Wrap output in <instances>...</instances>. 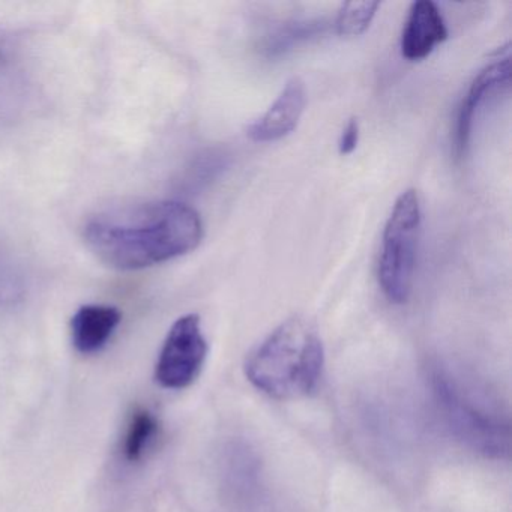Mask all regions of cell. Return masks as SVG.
I'll return each mask as SVG.
<instances>
[{
    "instance_id": "obj_7",
    "label": "cell",
    "mask_w": 512,
    "mask_h": 512,
    "mask_svg": "<svg viewBox=\"0 0 512 512\" xmlns=\"http://www.w3.org/2000/svg\"><path fill=\"white\" fill-rule=\"evenodd\" d=\"M448 38L445 20L439 8L431 0H419L410 7L403 35L401 55L407 61H422L431 55L434 47Z\"/></svg>"
},
{
    "instance_id": "obj_1",
    "label": "cell",
    "mask_w": 512,
    "mask_h": 512,
    "mask_svg": "<svg viewBox=\"0 0 512 512\" xmlns=\"http://www.w3.org/2000/svg\"><path fill=\"white\" fill-rule=\"evenodd\" d=\"M83 239L104 265L140 271L196 250L203 239V223L185 203H128L91 215L83 226Z\"/></svg>"
},
{
    "instance_id": "obj_8",
    "label": "cell",
    "mask_w": 512,
    "mask_h": 512,
    "mask_svg": "<svg viewBox=\"0 0 512 512\" xmlns=\"http://www.w3.org/2000/svg\"><path fill=\"white\" fill-rule=\"evenodd\" d=\"M509 80H511V58L509 55L488 65L473 79L466 97L463 98L460 110H458L457 127H455V155L457 158H463L466 154L476 110L484 103L490 92L502 88V86H508Z\"/></svg>"
},
{
    "instance_id": "obj_3",
    "label": "cell",
    "mask_w": 512,
    "mask_h": 512,
    "mask_svg": "<svg viewBox=\"0 0 512 512\" xmlns=\"http://www.w3.org/2000/svg\"><path fill=\"white\" fill-rule=\"evenodd\" d=\"M422 211L418 193L406 190L395 200L382 236L377 278L392 304H406L412 293Z\"/></svg>"
},
{
    "instance_id": "obj_2",
    "label": "cell",
    "mask_w": 512,
    "mask_h": 512,
    "mask_svg": "<svg viewBox=\"0 0 512 512\" xmlns=\"http://www.w3.org/2000/svg\"><path fill=\"white\" fill-rule=\"evenodd\" d=\"M325 365L322 338L313 323L292 317L272 331L245 361V376L275 400L307 397Z\"/></svg>"
},
{
    "instance_id": "obj_14",
    "label": "cell",
    "mask_w": 512,
    "mask_h": 512,
    "mask_svg": "<svg viewBox=\"0 0 512 512\" xmlns=\"http://www.w3.org/2000/svg\"><path fill=\"white\" fill-rule=\"evenodd\" d=\"M359 142V122L358 119L352 118L347 122L341 133L340 142H338V151L341 155H350L355 151Z\"/></svg>"
},
{
    "instance_id": "obj_10",
    "label": "cell",
    "mask_w": 512,
    "mask_h": 512,
    "mask_svg": "<svg viewBox=\"0 0 512 512\" xmlns=\"http://www.w3.org/2000/svg\"><path fill=\"white\" fill-rule=\"evenodd\" d=\"M28 103V91L22 74L0 52V130L19 121Z\"/></svg>"
},
{
    "instance_id": "obj_11",
    "label": "cell",
    "mask_w": 512,
    "mask_h": 512,
    "mask_svg": "<svg viewBox=\"0 0 512 512\" xmlns=\"http://www.w3.org/2000/svg\"><path fill=\"white\" fill-rule=\"evenodd\" d=\"M379 7V2H371V0L346 2L341 5L337 19H335L337 34L341 37H359V35L365 34L373 23Z\"/></svg>"
},
{
    "instance_id": "obj_12",
    "label": "cell",
    "mask_w": 512,
    "mask_h": 512,
    "mask_svg": "<svg viewBox=\"0 0 512 512\" xmlns=\"http://www.w3.org/2000/svg\"><path fill=\"white\" fill-rule=\"evenodd\" d=\"M26 281L22 269L0 251V308L13 307L25 298Z\"/></svg>"
},
{
    "instance_id": "obj_5",
    "label": "cell",
    "mask_w": 512,
    "mask_h": 512,
    "mask_svg": "<svg viewBox=\"0 0 512 512\" xmlns=\"http://www.w3.org/2000/svg\"><path fill=\"white\" fill-rule=\"evenodd\" d=\"M452 427L473 448L490 455L508 454L509 431L461 400L446 383L437 386Z\"/></svg>"
},
{
    "instance_id": "obj_9",
    "label": "cell",
    "mask_w": 512,
    "mask_h": 512,
    "mask_svg": "<svg viewBox=\"0 0 512 512\" xmlns=\"http://www.w3.org/2000/svg\"><path fill=\"white\" fill-rule=\"evenodd\" d=\"M121 323V311L109 305H85L74 314L71 335L76 349L95 353L106 346Z\"/></svg>"
},
{
    "instance_id": "obj_6",
    "label": "cell",
    "mask_w": 512,
    "mask_h": 512,
    "mask_svg": "<svg viewBox=\"0 0 512 512\" xmlns=\"http://www.w3.org/2000/svg\"><path fill=\"white\" fill-rule=\"evenodd\" d=\"M307 106V88L298 77H293L284 86L277 100L265 115L248 127L247 134L253 142L271 143L292 134L301 122Z\"/></svg>"
},
{
    "instance_id": "obj_13",
    "label": "cell",
    "mask_w": 512,
    "mask_h": 512,
    "mask_svg": "<svg viewBox=\"0 0 512 512\" xmlns=\"http://www.w3.org/2000/svg\"><path fill=\"white\" fill-rule=\"evenodd\" d=\"M155 428H157V421L151 413L146 410L136 412L131 419L127 440H125V454L128 460H137L143 454L149 440L154 436Z\"/></svg>"
},
{
    "instance_id": "obj_4",
    "label": "cell",
    "mask_w": 512,
    "mask_h": 512,
    "mask_svg": "<svg viewBox=\"0 0 512 512\" xmlns=\"http://www.w3.org/2000/svg\"><path fill=\"white\" fill-rule=\"evenodd\" d=\"M208 356L200 317L187 314L173 323L161 349L155 377L164 388L182 389L199 376Z\"/></svg>"
}]
</instances>
